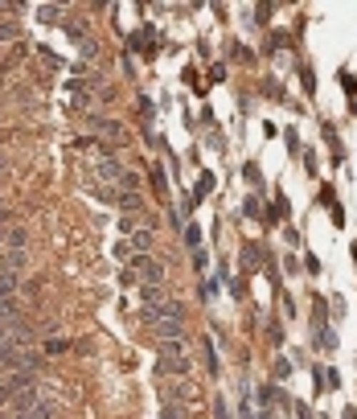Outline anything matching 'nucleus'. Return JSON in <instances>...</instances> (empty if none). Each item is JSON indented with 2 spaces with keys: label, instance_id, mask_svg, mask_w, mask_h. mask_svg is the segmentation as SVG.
Returning a JSON list of instances; mask_svg holds the SVG:
<instances>
[{
  "label": "nucleus",
  "instance_id": "obj_1",
  "mask_svg": "<svg viewBox=\"0 0 357 419\" xmlns=\"http://www.w3.org/2000/svg\"><path fill=\"white\" fill-rule=\"evenodd\" d=\"M33 383H37V370H0V403H9L13 407L16 395H25V390H33Z\"/></svg>",
  "mask_w": 357,
  "mask_h": 419
},
{
  "label": "nucleus",
  "instance_id": "obj_2",
  "mask_svg": "<svg viewBox=\"0 0 357 419\" xmlns=\"http://www.w3.org/2000/svg\"><path fill=\"white\" fill-rule=\"evenodd\" d=\"M131 268H136V276L144 280V288H156L164 284V268L152 259V255H131Z\"/></svg>",
  "mask_w": 357,
  "mask_h": 419
},
{
  "label": "nucleus",
  "instance_id": "obj_3",
  "mask_svg": "<svg viewBox=\"0 0 357 419\" xmlns=\"http://www.w3.org/2000/svg\"><path fill=\"white\" fill-rule=\"evenodd\" d=\"M193 362L189 358H156V374L161 378H181V374H189Z\"/></svg>",
  "mask_w": 357,
  "mask_h": 419
},
{
  "label": "nucleus",
  "instance_id": "obj_4",
  "mask_svg": "<svg viewBox=\"0 0 357 419\" xmlns=\"http://www.w3.org/2000/svg\"><path fill=\"white\" fill-rule=\"evenodd\" d=\"M9 341H29V333L21 329V320H0V345Z\"/></svg>",
  "mask_w": 357,
  "mask_h": 419
},
{
  "label": "nucleus",
  "instance_id": "obj_5",
  "mask_svg": "<svg viewBox=\"0 0 357 419\" xmlns=\"http://www.w3.org/2000/svg\"><path fill=\"white\" fill-rule=\"evenodd\" d=\"M156 358H189L185 341H156Z\"/></svg>",
  "mask_w": 357,
  "mask_h": 419
},
{
  "label": "nucleus",
  "instance_id": "obj_6",
  "mask_svg": "<svg viewBox=\"0 0 357 419\" xmlns=\"http://www.w3.org/2000/svg\"><path fill=\"white\" fill-rule=\"evenodd\" d=\"M152 238H156V235H152L148 226H144V231H136V235H131V251H136V255H148V251H152Z\"/></svg>",
  "mask_w": 357,
  "mask_h": 419
},
{
  "label": "nucleus",
  "instance_id": "obj_7",
  "mask_svg": "<svg viewBox=\"0 0 357 419\" xmlns=\"http://www.w3.org/2000/svg\"><path fill=\"white\" fill-rule=\"evenodd\" d=\"M25 243H29V235H25L21 226H9V231H4V247H13V251H25Z\"/></svg>",
  "mask_w": 357,
  "mask_h": 419
},
{
  "label": "nucleus",
  "instance_id": "obj_8",
  "mask_svg": "<svg viewBox=\"0 0 357 419\" xmlns=\"http://www.w3.org/2000/svg\"><path fill=\"white\" fill-rule=\"evenodd\" d=\"M99 177H103V181H124V165H119V161H103V165H99Z\"/></svg>",
  "mask_w": 357,
  "mask_h": 419
},
{
  "label": "nucleus",
  "instance_id": "obj_9",
  "mask_svg": "<svg viewBox=\"0 0 357 419\" xmlns=\"http://www.w3.org/2000/svg\"><path fill=\"white\" fill-rule=\"evenodd\" d=\"M115 206H124L128 214H140V210H144V198H140V193H128V189H124V193H119V201H115Z\"/></svg>",
  "mask_w": 357,
  "mask_h": 419
},
{
  "label": "nucleus",
  "instance_id": "obj_10",
  "mask_svg": "<svg viewBox=\"0 0 357 419\" xmlns=\"http://www.w3.org/2000/svg\"><path fill=\"white\" fill-rule=\"evenodd\" d=\"M91 123H95V132H107V136L124 132V128H119V119H107V116H91Z\"/></svg>",
  "mask_w": 357,
  "mask_h": 419
},
{
  "label": "nucleus",
  "instance_id": "obj_11",
  "mask_svg": "<svg viewBox=\"0 0 357 419\" xmlns=\"http://www.w3.org/2000/svg\"><path fill=\"white\" fill-rule=\"evenodd\" d=\"M185 243H189V247H193V251H197V247H201V231H197L193 222H189V226H185Z\"/></svg>",
  "mask_w": 357,
  "mask_h": 419
},
{
  "label": "nucleus",
  "instance_id": "obj_12",
  "mask_svg": "<svg viewBox=\"0 0 357 419\" xmlns=\"http://www.w3.org/2000/svg\"><path fill=\"white\" fill-rule=\"evenodd\" d=\"M152 185L161 189V198H164V189H169V177H164V168H161V165L152 168Z\"/></svg>",
  "mask_w": 357,
  "mask_h": 419
},
{
  "label": "nucleus",
  "instance_id": "obj_13",
  "mask_svg": "<svg viewBox=\"0 0 357 419\" xmlns=\"http://www.w3.org/2000/svg\"><path fill=\"white\" fill-rule=\"evenodd\" d=\"M316 345H325V350H333V345H337V337H333V329H321V333H316Z\"/></svg>",
  "mask_w": 357,
  "mask_h": 419
},
{
  "label": "nucleus",
  "instance_id": "obj_14",
  "mask_svg": "<svg viewBox=\"0 0 357 419\" xmlns=\"http://www.w3.org/2000/svg\"><path fill=\"white\" fill-rule=\"evenodd\" d=\"M16 37V25L13 21H4V25H0V41H13Z\"/></svg>",
  "mask_w": 357,
  "mask_h": 419
},
{
  "label": "nucleus",
  "instance_id": "obj_15",
  "mask_svg": "<svg viewBox=\"0 0 357 419\" xmlns=\"http://www.w3.org/2000/svg\"><path fill=\"white\" fill-rule=\"evenodd\" d=\"M288 374H292V362H288V358H279V362H276V378H288Z\"/></svg>",
  "mask_w": 357,
  "mask_h": 419
},
{
  "label": "nucleus",
  "instance_id": "obj_16",
  "mask_svg": "<svg viewBox=\"0 0 357 419\" xmlns=\"http://www.w3.org/2000/svg\"><path fill=\"white\" fill-rule=\"evenodd\" d=\"M304 271H308V276H321V259H316V255H308V259H304Z\"/></svg>",
  "mask_w": 357,
  "mask_h": 419
},
{
  "label": "nucleus",
  "instance_id": "obj_17",
  "mask_svg": "<svg viewBox=\"0 0 357 419\" xmlns=\"http://www.w3.org/2000/svg\"><path fill=\"white\" fill-rule=\"evenodd\" d=\"M161 415H164V419H185V415H181V407H173V403H164Z\"/></svg>",
  "mask_w": 357,
  "mask_h": 419
},
{
  "label": "nucleus",
  "instance_id": "obj_18",
  "mask_svg": "<svg viewBox=\"0 0 357 419\" xmlns=\"http://www.w3.org/2000/svg\"><path fill=\"white\" fill-rule=\"evenodd\" d=\"M37 17L41 21H62V13H58V9H37Z\"/></svg>",
  "mask_w": 357,
  "mask_h": 419
},
{
  "label": "nucleus",
  "instance_id": "obj_19",
  "mask_svg": "<svg viewBox=\"0 0 357 419\" xmlns=\"http://www.w3.org/2000/svg\"><path fill=\"white\" fill-rule=\"evenodd\" d=\"M0 226H4V231L13 226V214H9V206H4V201H0Z\"/></svg>",
  "mask_w": 357,
  "mask_h": 419
},
{
  "label": "nucleus",
  "instance_id": "obj_20",
  "mask_svg": "<svg viewBox=\"0 0 357 419\" xmlns=\"http://www.w3.org/2000/svg\"><path fill=\"white\" fill-rule=\"evenodd\" d=\"M213 419H230V411H226V403H222V399L213 403Z\"/></svg>",
  "mask_w": 357,
  "mask_h": 419
},
{
  "label": "nucleus",
  "instance_id": "obj_21",
  "mask_svg": "<svg viewBox=\"0 0 357 419\" xmlns=\"http://www.w3.org/2000/svg\"><path fill=\"white\" fill-rule=\"evenodd\" d=\"M13 13H16V4H13V0H0V17H13Z\"/></svg>",
  "mask_w": 357,
  "mask_h": 419
},
{
  "label": "nucleus",
  "instance_id": "obj_22",
  "mask_svg": "<svg viewBox=\"0 0 357 419\" xmlns=\"http://www.w3.org/2000/svg\"><path fill=\"white\" fill-rule=\"evenodd\" d=\"M283 140H288V152H300V136H296V132H288Z\"/></svg>",
  "mask_w": 357,
  "mask_h": 419
},
{
  "label": "nucleus",
  "instance_id": "obj_23",
  "mask_svg": "<svg viewBox=\"0 0 357 419\" xmlns=\"http://www.w3.org/2000/svg\"><path fill=\"white\" fill-rule=\"evenodd\" d=\"M345 419H357V411H345Z\"/></svg>",
  "mask_w": 357,
  "mask_h": 419
},
{
  "label": "nucleus",
  "instance_id": "obj_24",
  "mask_svg": "<svg viewBox=\"0 0 357 419\" xmlns=\"http://www.w3.org/2000/svg\"><path fill=\"white\" fill-rule=\"evenodd\" d=\"M255 419H271V415H255Z\"/></svg>",
  "mask_w": 357,
  "mask_h": 419
}]
</instances>
